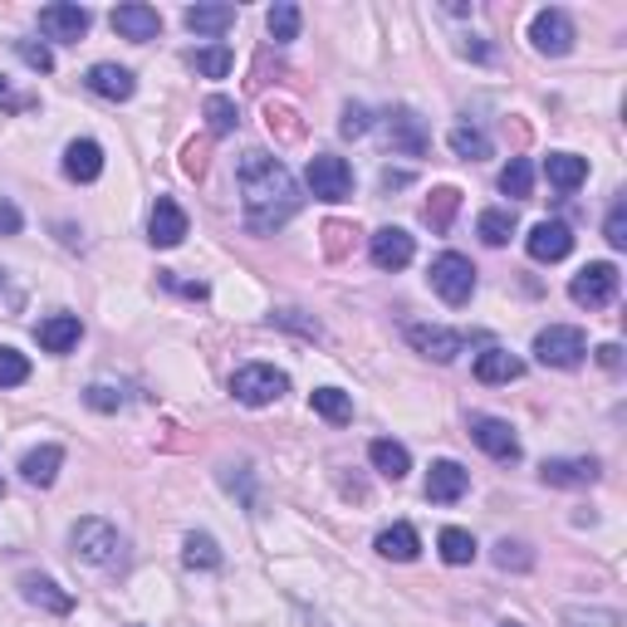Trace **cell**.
<instances>
[{"label": "cell", "instance_id": "6da1fadb", "mask_svg": "<svg viewBox=\"0 0 627 627\" xmlns=\"http://www.w3.org/2000/svg\"><path fill=\"white\" fill-rule=\"evenodd\" d=\"M236 181H241V201H245V226L260 236L280 231L294 211H300V187L284 173L280 157L270 153H245L241 167H236Z\"/></svg>", "mask_w": 627, "mask_h": 627}, {"label": "cell", "instance_id": "7a4b0ae2", "mask_svg": "<svg viewBox=\"0 0 627 627\" xmlns=\"http://www.w3.org/2000/svg\"><path fill=\"white\" fill-rule=\"evenodd\" d=\"M584 353H588V338H584V328H574V324H550L534 334V358H540L544 368H578Z\"/></svg>", "mask_w": 627, "mask_h": 627}, {"label": "cell", "instance_id": "3957f363", "mask_svg": "<svg viewBox=\"0 0 627 627\" xmlns=\"http://www.w3.org/2000/svg\"><path fill=\"white\" fill-rule=\"evenodd\" d=\"M231 393H236V403H245V407H270L290 393V378H284L280 368H270V363H245V368H236Z\"/></svg>", "mask_w": 627, "mask_h": 627}, {"label": "cell", "instance_id": "277c9868", "mask_svg": "<svg viewBox=\"0 0 627 627\" xmlns=\"http://www.w3.org/2000/svg\"><path fill=\"white\" fill-rule=\"evenodd\" d=\"M70 544H74V558H84V564H94V568H113L123 554V540L108 520H79Z\"/></svg>", "mask_w": 627, "mask_h": 627}, {"label": "cell", "instance_id": "5b68a950", "mask_svg": "<svg viewBox=\"0 0 627 627\" xmlns=\"http://www.w3.org/2000/svg\"><path fill=\"white\" fill-rule=\"evenodd\" d=\"M431 290H437L451 310H461L476 294V265L466 255H456V250H447V255L431 260Z\"/></svg>", "mask_w": 627, "mask_h": 627}, {"label": "cell", "instance_id": "8992f818", "mask_svg": "<svg viewBox=\"0 0 627 627\" xmlns=\"http://www.w3.org/2000/svg\"><path fill=\"white\" fill-rule=\"evenodd\" d=\"M568 300L584 304V310L613 304L618 300V265H613V260H593V265H584L574 275V284H568Z\"/></svg>", "mask_w": 627, "mask_h": 627}, {"label": "cell", "instance_id": "52a82bcc", "mask_svg": "<svg viewBox=\"0 0 627 627\" xmlns=\"http://www.w3.org/2000/svg\"><path fill=\"white\" fill-rule=\"evenodd\" d=\"M304 181H310V191L318 201H348L353 197V167L344 163V157H334V153L310 157V173H304Z\"/></svg>", "mask_w": 627, "mask_h": 627}, {"label": "cell", "instance_id": "ba28073f", "mask_svg": "<svg viewBox=\"0 0 627 627\" xmlns=\"http://www.w3.org/2000/svg\"><path fill=\"white\" fill-rule=\"evenodd\" d=\"M471 441L485 456H495V461H520V437L510 431V421H500V417L476 412L471 417Z\"/></svg>", "mask_w": 627, "mask_h": 627}, {"label": "cell", "instance_id": "9c48e42d", "mask_svg": "<svg viewBox=\"0 0 627 627\" xmlns=\"http://www.w3.org/2000/svg\"><path fill=\"white\" fill-rule=\"evenodd\" d=\"M530 40L540 54H550V60H558V54L574 50V20L564 15V10H540L530 25Z\"/></svg>", "mask_w": 627, "mask_h": 627}, {"label": "cell", "instance_id": "30bf717a", "mask_svg": "<svg viewBox=\"0 0 627 627\" xmlns=\"http://www.w3.org/2000/svg\"><path fill=\"white\" fill-rule=\"evenodd\" d=\"M88 25H94V15H88L84 6H64V0H60V6L40 10V30L50 40H60V44H79L88 35Z\"/></svg>", "mask_w": 627, "mask_h": 627}, {"label": "cell", "instance_id": "8fae6325", "mask_svg": "<svg viewBox=\"0 0 627 627\" xmlns=\"http://www.w3.org/2000/svg\"><path fill=\"white\" fill-rule=\"evenodd\" d=\"M373 265L378 270H407L417 255V241L403 231V226H383V231H373V245H368Z\"/></svg>", "mask_w": 627, "mask_h": 627}, {"label": "cell", "instance_id": "7c38bea8", "mask_svg": "<svg viewBox=\"0 0 627 627\" xmlns=\"http://www.w3.org/2000/svg\"><path fill=\"white\" fill-rule=\"evenodd\" d=\"M524 250H530V260H540V265H554V260H564L568 250H574V231H568L564 221H540L524 236Z\"/></svg>", "mask_w": 627, "mask_h": 627}, {"label": "cell", "instance_id": "4fadbf2b", "mask_svg": "<svg viewBox=\"0 0 627 627\" xmlns=\"http://www.w3.org/2000/svg\"><path fill=\"white\" fill-rule=\"evenodd\" d=\"M471 490V471L456 461H431L427 471V500L431 505H456V500Z\"/></svg>", "mask_w": 627, "mask_h": 627}, {"label": "cell", "instance_id": "5bb4252c", "mask_svg": "<svg viewBox=\"0 0 627 627\" xmlns=\"http://www.w3.org/2000/svg\"><path fill=\"white\" fill-rule=\"evenodd\" d=\"M113 30H118L123 40H133V44H147V40H157L163 35V15H157L153 6H118L113 10Z\"/></svg>", "mask_w": 627, "mask_h": 627}, {"label": "cell", "instance_id": "9a60e30c", "mask_svg": "<svg viewBox=\"0 0 627 627\" xmlns=\"http://www.w3.org/2000/svg\"><path fill=\"white\" fill-rule=\"evenodd\" d=\"M84 84H88V94L108 98V104H128L138 79H133V70H123V64H94V70L84 74Z\"/></svg>", "mask_w": 627, "mask_h": 627}, {"label": "cell", "instance_id": "2e32d148", "mask_svg": "<svg viewBox=\"0 0 627 627\" xmlns=\"http://www.w3.org/2000/svg\"><path fill=\"white\" fill-rule=\"evenodd\" d=\"M147 231H153V236H147L153 245L173 250V245L187 241V211H181L173 197H157V207H153V221H147Z\"/></svg>", "mask_w": 627, "mask_h": 627}, {"label": "cell", "instance_id": "e0dca14e", "mask_svg": "<svg viewBox=\"0 0 627 627\" xmlns=\"http://www.w3.org/2000/svg\"><path fill=\"white\" fill-rule=\"evenodd\" d=\"M544 485H593L598 481V461L593 456H554V461L540 466Z\"/></svg>", "mask_w": 627, "mask_h": 627}, {"label": "cell", "instance_id": "ac0fdd59", "mask_svg": "<svg viewBox=\"0 0 627 627\" xmlns=\"http://www.w3.org/2000/svg\"><path fill=\"white\" fill-rule=\"evenodd\" d=\"M407 338H412V348H417V353H427V358H437V363H456V358L466 353V338H461V334H451V328L412 324V328H407Z\"/></svg>", "mask_w": 627, "mask_h": 627}, {"label": "cell", "instance_id": "d6986e66", "mask_svg": "<svg viewBox=\"0 0 627 627\" xmlns=\"http://www.w3.org/2000/svg\"><path fill=\"white\" fill-rule=\"evenodd\" d=\"M20 598L35 603V608H44V613H54V618L74 613V593H64L54 578H44V574H25V578H20Z\"/></svg>", "mask_w": 627, "mask_h": 627}, {"label": "cell", "instance_id": "ffe728a7", "mask_svg": "<svg viewBox=\"0 0 627 627\" xmlns=\"http://www.w3.org/2000/svg\"><path fill=\"white\" fill-rule=\"evenodd\" d=\"M387 143L407 157H421L431 138H427V128H421V118L412 108H397V113H387Z\"/></svg>", "mask_w": 627, "mask_h": 627}, {"label": "cell", "instance_id": "44dd1931", "mask_svg": "<svg viewBox=\"0 0 627 627\" xmlns=\"http://www.w3.org/2000/svg\"><path fill=\"white\" fill-rule=\"evenodd\" d=\"M79 334H84V324H79V314H50L35 324V338L44 353H70L79 344Z\"/></svg>", "mask_w": 627, "mask_h": 627}, {"label": "cell", "instance_id": "7402d4cb", "mask_svg": "<svg viewBox=\"0 0 627 627\" xmlns=\"http://www.w3.org/2000/svg\"><path fill=\"white\" fill-rule=\"evenodd\" d=\"M98 173H104V147L94 138H79L64 147V177L70 181H98Z\"/></svg>", "mask_w": 627, "mask_h": 627}, {"label": "cell", "instance_id": "603a6c76", "mask_svg": "<svg viewBox=\"0 0 627 627\" xmlns=\"http://www.w3.org/2000/svg\"><path fill=\"white\" fill-rule=\"evenodd\" d=\"M524 373V363L515 358L510 348H485V353H476V383H515Z\"/></svg>", "mask_w": 627, "mask_h": 627}, {"label": "cell", "instance_id": "cb8c5ba5", "mask_svg": "<svg viewBox=\"0 0 627 627\" xmlns=\"http://www.w3.org/2000/svg\"><path fill=\"white\" fill-rule=\"evenodd\" d=\"M544 177H550V187H558V191H578L588 181V163L574 153H550L544 157Z\"/></svg>", "mask_w": 627, "mask_h": 627}, {"label": "cell", "instance_id": "d4e9b609", "mask_svg": "<svg viewBox=\"0 0 627 627\" xmlns=\"http://www.w3.org/2000/svg\"><path fill=\"white\" fill-rule=\"evenodd\" d=\"M60 466H64V451L60 447H35V451H25V461H20V476H25L30 485H54V476H60Z\"/></svg>", "mask_w": 627, "mask_h": 627}, {"label": "cell", "instance_id": "484cf974", "mask_svg": "<svg viewBox=\"0 0 627 627\" xmlns=\"http://www.w3.org/2000/svg\"><path fill=\"white\" fill-rule=\"evenodd\" d=\"M378 554L393 558V564H412V558L421 554L417 530H412V524H393V530H383L378 534Z\"/></svg>", "mask_w": 627, "mask_h": 627}, {"label": "cell", "instance_id": "4316f807", "mask_svg": "<svg viewBox=\"0 0 627 627\" xmlns=\"http://www.w3.org/2000/svg\"><path fill=\"white\" fill-rule=\"evenodd\" d=\"M368 461L378 466L387 481H403V476L412 471V456H407V447H403V441H387V437H378L368 447Z\"/></svg>", "mask_w": 627, "mask_h": 627}, {"label": "cell", "instance_id": "83f0119b", "mask_svg": "<svg viewBox=\"0 0 627 627\" xmlns=\"http://www.w3.org/2000/svg\"><path fill=\"white\" fill-rule=\"evenodd\" d=\"M236 25V10L231 6H191L187 10V30L191 35H226V30Z\"/></svg>", "mask_w": 627, "mask_h": 627}, {"label": "cell", "instance_id": "f1b7e54d", "mask_svg": "<svg viewBox=\"0 0 627 627\" xmlns=\"http://www.w3.org/2000/svg\"><path fill=\"white\" fill-rule=\"evenodd\" d=\"M314 412L324 421H334V427H344V421H353V397L338 393V387H314Z\"/></svg>", "mask_w": 627, "mask_h": 627}, {"label": "cell", "instance_id": "f546056e", "mask_svg": "<svg viewBox=\"0 0 627 627\" xmlns=\"http://www.w3.org/2000/svg\"><path fill=\"white\" fill-rule=\"evenodd\" d=\"M300 6H290V0H280L275 10L265 15V25H270V40L275 44H290V40H300Z\"/></svg>", "mask_w": 627, "mask_h": 627}, {"label": "cell", "instance_id": "4dcf8cb0", "mask_svg": "<svg viewBox=\"0 0 627 627\" xmlns=\"http://www.w3.org/2000/svg\"><path fill=\"white\" fill-rule=\"evenodd\" d=\"M437 550H441L447 564H471V558H476V540L466 530H456V524H447V530L437 534Z\"/></svg>", "mask_w": 627, "mask_h": 627}, {"label": "cell", "instance_id": "1f68e13d", "mask_svg": "<svg viewBox=\"0 0 627 627\" xmlns=\"http://www.w3.org/2000/svg\"><path fill=\"white\" fill-rule=\"evenodd\" d=\"M447 143H451L456 157H466V163H481V157H490V138L481 128H466V123H461V128H451Z\"/></svg>", "mask_w": 627, "mask_h": 627}, {"label": "cell", "instance_id": "d6a6232c", "mask_svg": "<svg viewBox=\"0 0 627 627\" xmlns=\"http://www.w3.org/2000/svg\"><path fill=\"white\" fill-rule=\"evenodd\" d=\"M476 231H481L485 245H505L510 236H515V211H481V221H476Z\"/></svg>", "mask_w": 627, "mask_h": 627}, {"label": "cell", "instance_id": "836d02e7", "mask_svg": "<svg viewBox=\"0 0 627 627\" xmlns=\"http://www.w3.org/2000/svg\"><path fill=\"white\" fill-rule=\"evenodd\" d=\"M191 70L207 74V79H226V74L236 70V54L226 50V44H211V50H197V54H191Z\"/></svg>", "mask_w": 627, "mask_h": 627}, {"label": "cell", "instance_id": "e575fe53", "mask_svg": "<svg viewBox=\"0 0 627 627\" xmlns=\"http://www.w3.org/2000/svg\"><path fill=\"white\" fill-rule=\"evenodd\" d=\"M236 123H241V113H236V104L226 94H211L207 98V128L211 138H226V133H236Z\"/></svg>", "mask_w": 627, "mask_h": 627}, {"label": "cell", "instance_id": "d590c367", "mask_svg": "<svg viewBox=\"0 0 627 627\" xmlns=\"http://www.w3.org/2000/svg\"><path fill=\"white\" fill-rule=\"evenodd\" d=\"M530 187H534V167L524 163V157H510V167L500 173V191H505V197H515V201H524V197H530Z\"/></svg>", "mask_w": 627, "mask_h": 627}, {"label": "cell", "instance_id": "8d00e7d4", "mask_svg": "<svg viewBox=\"0 0 627 627\" xmlns=\"http://www.w3.org/2000/svg\"><path fill=\"white\" fill-rule=\"evenodd\" d=\"M456 207H461V191H456V187H441L437 197L427 201V226H431V231H447L451 216H456Z\"/></svg>", "mask_w": 627, "mask_h": 627}, {"label": "cell", "instance_id": "74e56055", "mask_svg": "<svg viewBox=\"0 0 627 627\" xmlns=\"http://www.w3.org/2000/svg\"><path fill=\"white\" fill-rule=\"evenodd\" d=\"M187 564L191 568H221V550L211 534H187Z\"/></svg>", "mask_w": 627, "mask_h": 627}, {"label": "cell", "instance_id": "f35d334b", "mask_svg": "<svg viewBox=\"0 0 627 627\" xmlns=\"http://www.w3.org/2000/svg\"><path fill=\"white\" fill-rule=\"evenodd\" d=\"M30 378V358L15 348H0V387H20Z\"/></svg>", "mask_w": 627, "mask_h": 627}, {"label": "cell", "instance_id": "ab89813d", "mask_svg": "<svg viewBox=\"0 0 627 627\" xmlns=\"http://www.w3.org/2000/svg\"><path fill=\"white\" fill-rule=\"evenodd\" d=\"M15 50H20V60L30 64L35 74H50L54 70V54H50V44H35V40H15Z\"/></svg>", "mask_w": 627, "mask_h": 627}, {"label": "cell", "instance_id": "60d3db41", "mask_svg": "<svg viewBox=\"0 0 627 627\" xmlns=\"http://www.w3.org/2000/svg\"><path fill=\"white\" fill-rule=\"evenodd\" d=\"M603 236H608V245H613V250H623V245H627V201H613L608 221H603Z\"/></svg>", "mask_w": 627, "mask_h": 627}, {"label": "cell", "instance_id": "b9f144b4", "mask_svg": "<svg viewBox=\"0 0 627 627\" xmlns=\"http://www.w3.org/2000/svg\"><path fill=\"white\" fill-rule=\"evenodd\" d=\"M495 564L500 568H530V554H524V544H495Z\"/></svg>", "mask_w": 627, "mask_h": 627}, {"label": "cell", "instance_id": "7bdbcfd3", "mask_svg": "<svg viewBox=\"0 0 627 627\" xmlns=\"http://www.w3.org/2000/svg\"><path fill=\"white\" fill-rule=\"evenodd\" d=\"M338 128H344V138H363V133H368V108H353V104H348Z\"/></svg>", "mask_w": 627, "mask_h": 627}, {"label": "cell", "instance_id": "ee69618b", "mask_svg": "<svg viewBox=\"0 0 627 627\" xmlns=\"http://www.w3.org/2000/svg\"><path fill=\"white\" fill-rule=\"evenodd\" d=\"M84 403H88V407H98V412H113V407H118L123 397L113 393V387H88V393H84Z\"/></svg>", "mask_w": 627, "mask_h": 627}, {"label": "cell", "instance_id": "f6af8a7d", "mask_svg": "<svg viewBox=\"0 0 627 627\" xmlns=\"http://www.w3.org/2000/svg\"><path fill=\"white\" fill-rule=\"evenodd\" d=\"M20 108H30V98H20L15 88L6 84V74H0V113H20Z\"/></svg>", "mask_w": 627, "mask_h": 627}, {"label": "cell", "instance_id": "bcb514c9", "mask_svg": "<svg viewBox=\"0 0 627 627\" xmlns=\"http://www.w3.org/2000/svg\"><path fill=\"white\" fill-rule=\"evenodd\" d=\"M20 226H25L20 221V211L10 207V201H0V236H20Z\"/></svg>", "mask_w": 627, "mask_h": 627}, {"label": "cell", "instance_id": "7dc6e473", "mask_svg": "<svg viewBox=\"0 0 627 627\" xmlns=\"http://www.w3.org/2000/svg\"><path fill=\"white\" fill-rule=\"evenodd\" d=\"M598 363H603V368H618V363H623V348H618V344H603V348H598Z\"/></svg>", "mask_w": 627, "mask_h": 627}, {"label": "cell", "instance_id": "c3c4849f", "mask_svg": "<svg viewBox=\"0 0 627 627\" xmlns=\"http://www.w3.org/2000/svg\"><path fill=\"white\" fill-rule=\"evenodd\" d=\"M383 187H407V173H383Z\"/></svg>", "mask_w": 627, "mask_h": 627}, {"label": "cell", "instance_id": "681fc988", "mask_svg": "<svg viewBox=\"0 0 627 627\" xmlns=\"http://www.w3.org/2000/svg\"><path fill=\"white\" fill-rule=\"evenodd\" d=\"M0 495H6V481H0Z\"/></svg>", "mask_w": 627, "mask_h": 627}, {"label": "cell", "instance_id": "f907efd6", "mask_svg": "<svg viewBox=\"0 0 627 627\" xmlns=\"http://www.w3.org/2000/svg\"><path fill=\"white\" fill-rule=\"evenodd\" d=\"M0 284H6V270H0Z\"/></svg>", "mask_w": 627, "mask_h": 627}, {"label": "cell", "instance_id": "816d5d0a", "mask_svg": "<svg viewBox=\"0 0 627 627\" xmlns=\"http://www.w3.org/2000/svg\"><path fill=\"white\" fill-rule=\"evenodd\" d=\"M505 627H520V623H505Z\"/></svg>", "mask_w": 627, "mask_h": 627}]
</instances>
